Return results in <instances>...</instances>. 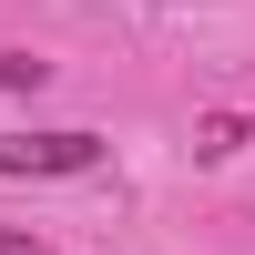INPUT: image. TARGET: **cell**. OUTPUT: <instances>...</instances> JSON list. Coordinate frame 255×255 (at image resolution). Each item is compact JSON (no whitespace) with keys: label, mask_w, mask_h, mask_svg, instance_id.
<instances>
[{"label":"cell","mask_w":255,"mask_h":255,"mask_svg":"<svg viewBox=\"0 0 255 255\" xmlns=\"http://www.w3.org/2000/svg\"><path fill=\"white\" fill-rule=\"evenodd\" d=\"M102 133H0V174H92Z\"/></svg>","instance_id":"obj_1"},{"label":"cell","mask_w":255,"mask_h":255,"mask_svg":"<svg viewBox=\"0 0 255 255\" xmlns=\"http://www.w3.org/2000/svg\"><path fill=\"white\" fill-rule=\"evenodd\" d=\"M51 82V61H31V51H0V92H41Z\"/></svg>","instance_id":"obj_2"},{"label":"cell","mask_w":255,"mask_h":255,"mask_svg":"<svg viewBox=\"0 0 255 255\" xmlns=\"http://www.w3.org/2000/svg\"><path fill=\"white\" fill-rule=\"evenodd\" d=\"M0 255H51V245H31V235H10V225H0Z\"/></svg>","instance_id":"obj_3"}]
</instances>
